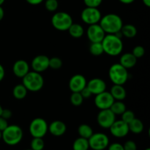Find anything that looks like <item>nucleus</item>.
<instances>
[{"mask_svg":"<svg viewBox=\"0 0 150 150\" xmlns=\"http://www.w3.org/2000/svg\"><path fill=\"white\" fill-rule=\"evenodd\" d=\"M62 60L59 57H52L49 58V67L53 70H59L62 67Z\"/></svg>","mask_w":150,"mask_h":150,"instance_id":"obj_31","label":"nucleus"},{"mask_svg":"<svg viewBox=\"0 0 150 150\" xmlns=\"http://www.w3.org/2000/svg\"><path fill=\"white\" fill-rule=\"evenodd\" d=\"M2 109H3V108H2V107H1V105H0V117H1V111H2Z\"/></svg>","mask_w":150,"mask_h":150,"instance_id":"obj_47","label":"nucleus"},{"mask_svg":"<svg viewBox=\"0 0 150 150\" xmlns=\"http://www.w3.org/2000/svg\"><path fill=\"white\" fill-rule=\"evenodd\" d=\"M86 87L89 89L92 95H98L106 89V83L103 79L95 78L86 83Z\"/></svg>","mask_w":150,"mask_h":150,"instance_id":"obj_16","label":"nucleus"},{"mask_svg":"<svg viewBox=\"0 0 150 150\" xmlns=\"http://www.w3.org/2000/svg\"><path fill=\"white\" fill-rule=\"evenodd\" d=\"M132 54H133L136 59L142 58L144 55L145 54V49L143 46L142 45H136L134 47L132 51Z\"/></svg>","mask_w":150,"mask_h":150,"instance_id":"obj_34","label":"nucleus"},{"mask_svg":"<svg viewBox=\"0 0 150 150\" xmlns=\"http://www.w3.org/2000/svg\"><path fill=\"white\" fill-rule=\"evenodd\" d=\"M111 134L114 137L121 139L127 136L129 133L128 125L123 122L122 120H115L112 125L109 128Z\"/></svg>","mask_w":150,"mask_h":150,"instance_id":"obj_13","label":"nucleus"},{"mask_svg":"<svg viewBox=\"0 0 150 150\" xmlns=\"http://www.w3.org/2000/svg\"><path fill=\"white\" fill-rule=\"evenodd\" d=\"M122 35L127 38H133L137 35V29L133 24L123 25L120 30Z\"/></svg>","mask_w":150,"mask_h":150,"instance_id":"obj_24","label":"nucleus"},{"mask_svg":"<svg viewBox=\"0 0 150 150\" xmlns=\"http://www.w3.org/2000/svg\"><path fill=\"white\" fill-rule=\"evenodd\" d=\"M4 76H5V70H4V68L2 66V64H0V82L4 79Z\"/></svg>","mask_w":150,"mask_h":150,"instance_id":"obj_42","label":"nucleus"},{"mask_svg":"<svg viewBox=\"0 0 150 150\" xmlns=\"http://www.w3.org/2000/svg\"><path fill=\"white\" fill-rule=\"evenodd\" d=\"M89 148L92 150H104L109 145L108 136L103 133H95L88 139Z\"/></svg>","mask_w":150,"mask_h":150,"instance_id":"obj_8","label":"nucleus"},{"mask_svg":"<svg viewBox=\"0 0 150 150\" xmlns=\"http://www.w3.org/2000/svg\"><path fill=\"white\" fill-rule=\"evenodd\" d=\"M110 109L115 115H121L127 108H126L125 104L122 101L117 100L113 103Z\"/></svg>","mask_w":150,"mask_h":150,"instance_id":"obj_27","label":"nucleus"},{"mask_svg":"<svg viewBox=\"0 0 150 150\" xmlns=\"http://www.w3.org/2000/svg\"><path fill=\"white\" fill-rule=\"evenodd\" d=\"M108 76L114 84L124 85L128 80L129 73L127 69L125 68L120 63H115L109 68Z\"/></svg>","mask_w":150,"mask_h":150,"instance_id":"obj_5","label":"nucleus"},{"mask_svg":"<svg viewBox=\"0 0 150 150\" xmlns=\"http://www.w3.org/2000/svg\"><path fill=\"white\" fill-rule=\"evenodd\" d=\"M89 145L88 139L79 136L73 142V150H88Z\"/></svg>","mask_w":150,"mask_h":150,"instance_id":"obj_25","label":"nucleus"},{"mask_svg":"<svg viewBox=\"0 0 150 150\" xmlns=\"http://www.w3.org/2000/svg\"><path fill=\"white\" fill-rule=\"evenodd\" d=\"M26 1L29 3V4H32V5H38V4L43 2L44 0H26Z\"/></svg>","mask_w":150,"mask_h":150,"instance_id":"obj_41","label":"nucleus"},{"mask_svg":"<svg viewBox=\"0 0 150 150\" xmlns=\"http://www.w3.org/2000/svg\"><path fill=\"white\" fill-rule=\"evenodd\" d=\"M25 150H32V149H25Z\"/></svg>","mask_w":150,"mask_h":150,"instance_id":"obj_50","label":"nucleus"},{"mask_svg":"<svg viewBox=\"0 0 150 150\" xmlns=\"http://www.w3.org/2000/svg\"><path fill=\"white\" fill-rule=\"evenodd\" d=\"M69 32V34L70 36L73 37L74 38H80L84 34V29H83V26L79 23H73L70 28L67 30Z\"/></svg>","mask_w":150,"mask_h":150,"instance_id":"obj_22","label":"nucleus"},{"mask_svg":"<svg viewBox=\"0 0 150 150\" xmlns=\"http://www.w3.org/2000/svg\"><path fill=\"white\" fill-rule=\"evenodd\" d=\"M103 0H83V3L86 7H98L102 4Z\"/></svg>","mask_w":150,"mask_h":150,"instance_id":"obj_35","label":"nucleus"},{"mask_svg":"<svg viewBox=\"0 0 150 150\" xmlns=\"http://www.w3.org/2000/svg\"><path fill=\"white\" fill-rule=\"evenodd\" d=\"M144 150H150L149 148H146V149H145Z\"/></svg>","mask_w":150,"mask_h":150,"instance_id":"obj_49","label":"nucleus"},{"mask_svg":"<svg viewBox=\"0 0 150 150\" xmlns=\"http://www.w3.org/2000/svg\"><path fill=\"white\" fill-rule=\"evenodd\" d=\"M124 150H137V145L136 142L132 140H128L123 144Z\"/></svg>","mask_w":150,"mask_h":150,"instance_id":"obj_36","label":"nucleus"},{"mask_svg":"<svg viewBox=\"0 0 150 150\" xmlns=\"http://www.w3.org/2000/svg\"><path fill=\"white\" fill-rule=\"evenodd\" d=\"M13 72L18 78H23L29 72V65L25 60L20 59L13 64Z\"/></svg>","mask_w":150,"mask_h":150,"instance_id":"obj_18","label":"nucleus"},{"mask_svg":"<svg viewBox=\"0 0 150 150\" xmlns=\"http://www.w3.org/2000/svg\"><path fill=\"white\" fill-rule=\"evenodd\" d=\"M29 133L33 138H43L48 131V125L42 118H35L29 124Z\"/></svg>","mask_w":150,"mask_h":150,"instance_id":"obj_7","label":"nucleus"},{"mask_svg":"<svg viewBox=\"0 0 150 150\" xmlns=\"http://www.w3.org/2000/svg\"><path fill=\"white\" fill-rule=\"evenodd\" d=\"M78 133L80 137L89 139V137L93 134V130L89 125L82 124L78 127Z\"/></svg>","mask_w":150,"mask_h":150,"instance_id":"obj_26","label":"nucleus"},{"mask_svg":"<svg viewBox=\"0 0 150 150\" xmlns=\"http://www.w3.org/2000/svg\"><path fill=\"white\" fill-rule=\"evenodd\" d=\"M142 1L145 6H146L147 7H150V0H142Z\"/></svg>","mask_w":150,"mask_h":150,"instance_id":"obj_45","label":"nucleus"},{"mask_svg":"<svg viewBox=\"0 0 150 150\" xmlns=\"http://www.w3.org/2000/svg\"><path fill=\"white\" fill-rule=\"evenodd\" d=\"M121 115L122 120L123 122H125V123H127V125H128L133 119L136 118V117H135V114L133 111H130V110L126 109Z\"/></svg>","mask_w":150,"mask_h":150,"instance_id":"obj_33","label":"nucleus"},{"mask_svg":"<svg viewBox=\"0 0 150 150\" xmlns=\"http://www.w3.org/2000/svg\"><path fill=\"white\" fill-rule=\"evenodd\" d=\"M121 3L125 4H131V3L134 2L135 0H119Z\"/></svg>","mask_w":150,"mask_h":150,"instance_id":"obj_43","label":"nucleus"},{"mask_svg":"<svg viewBox=\"0 0 150 150\" xmlns=\"http://www.w3.org/2000/svg\"><path fill=\"white\" fill-rule=\"evenodd\" d=\"M23 132L21 127L16 125H8L1 132V139L9 146H16L23 139Z\"/></svg>","mask_w":150,"mask_h":150,"instance_id":"obj_3","label":"nucleus"},{"mask_svg":"<svg viewBox=\"0 0 150 150\" xmlns=\"http://www.w3.org/2000/svg\"><path fill=\"white\" fill-rule=\"evenodd\" d=\"M114 101L115 100L114 99L111 93L107 91H104L103 92L95 95L94 103L97 108H99L100 110H103L111 108Z\"/></svg>","mask_w":150,"mask_h":150,"instance_id":"obj_11","label":"nucleus"},{"mask_svg":"<svg viewBox=\"0 0 150 150\" xmlns=\"http://www.w3.org/2000/svg\"><path fill=\"white\" fill-rule=\"evenodd\" d=\"M137 62V59L132 53H125L122 54L120 59V64L125 68L130 69L134 67Z\"/></svg>","mask_w":150,"mask_h":150,"instance_id":"obj_19","label":"nucleus"},{"mask_svg":"<svg viewBox=\"0 0 150 150\" xmlns=\"http://www.w3.org/2000/svg\"><path fill=\"white\" fill-rule=\"evenodd\" d=\"M83 98L80 92H73L70 96V103L74 106H80L83 103Z\"/></svg>","mask_w":150,"mask_h":150,"instance_id":"obj_30","label":"nucleus"},{"mask_svg":"<svg viewBox=\"0 0 150 150\" xmlns=\"http://www.w3.org/2000/svg\"><path fill=\"white\" fill-rule=\"evenodd\" d=\"M8 125H9L8 122H7V120L3 118V117H0V131L2 132Z\"/></svg>","mask_w":150,"mask_h":150,"instance_id":"obj_40","label":"nucleus"},{"mask_svg":"<svg viewBox=\"0 0 150 150\" xmlns=\"http://www.w3.org/2000/svg\"><path fill=\"white\" fill-rule=\"evenodd\" d=\"M67 126L65 123L60 120H55L48 125V131L52 136L59 137L66 133Z\"/></svg>","mask_w":150,"mask_h":150,"instance_id":"obj_17","label":"nucleus"},{"mask_svg":"<svg viewBox=\"0 0 150 150\" xmlns=\"http://www.w3.org/2000/svg\"><path fill=\"white\" fill-rule=\"evenodd\" d=\"M86 79L83 75L76 74L69 81L68 86L72 92H80L86 86Z\"/></svg>","mask_w":150,"mask_h":150,"instance_id":"obj_14","label":"nucleus"},{"mask_svg":"<svg viewBox=\"0 0 150 150\" xmlns=\"http://www.w3.org/2000/svg\"><path fill=\"white\" fill-rule=\"evenodd\" d=\"M107 149L108 150H124V147H123V145L120 143L115 142V143H112L108 145Z\"/></svg>","mask_w":150,"mask_h":150,"instance_id":"obj_37","label":"nucleus"},{"mask_svg":"<svg viewBox=\"0 0 150 150\" xmlns=\"http://www.w3.org/2000/svg\"><path fill=\"white\" fill-rule=\"evenodd\" d=\"M45 142L42 138H33L31 141L30 149L32 150H43Z\"/></svg>","mask_w":150,"mask_h":150,"instance_id":"obj_29","label":"nucleus"},{"mask_svg":"<svg viewBox=\"0 0 150 150\" xmlns=\"http://www.w3.org/2000/svg\"><path fill=\"white\" fill-rule=\"evenodd\" d=\"M59 7L57 0H45V7L48 11L55 12Z\"/></svg>","mask_w":150,"mask_h":150,"instance_id":"obj_32","label":"nucleus"},{"mask_svg":"<svg viewBox=\"0 0 150 150\" xmlns=\"http://www.w3.org/2000/svg\"><path fill=\"white\" fill-rule=\"evenodd\" d=\"M115 120L116 115L111 111L110 108L100 110L97 117L98 125L104 129H109Z\"/></svg>","mask_w":150,"mask_h":150,"instance_id":"obj_10","label":"nucleus"},{"mask_svg":"<svg viewBox=\"0 0 150 150\" xmlns=\"http://www.w3.org/2000/svg\"><path fill=\"white\" fill-rule=\"evenodd\" d=\"M121 38L116 34H106L101 42L104 53L111 57L120 55L123 50Z\"/></svg>","mask_w":150,"mask_h":150,"instance_id":"obj_1","label":"nucleus"},{"mask_svg":"<svg viewBox=\"0 0 150 150\" xmlns=\"http://www.w3.org/2000/svg\"><path fill=\"white\" fill-rule=\"evenodd\" d=\"M109 92L115 100L122 101L127 96V92L123 85L114 84Z\"/></svg>","mask_w":150,"mask_h":150,"instance_id":"obj_20","label":"nucleus"},{"mask_svg":"<svg viewBox=\"0 0 150 150\" xmlns=\"http://www.w3.org/2000/svg\"><path fill=\"white\" fill-rule=\"evenodd\" d=\"M4 1H5V0H0V6H1L3 4H4Z\"/></svg>","mask_w":150,"mask_h":150,"instance_id":"obj_46","label":"nucleus"},{"mask_svg":"<svg viewBox=\"0 0 150 150\" xmlns=\"http://www.w3.org/2000/svg\"><path fill=\"white\" fill-rule=\"evenodd\" d=\"M105 34H117L120 32L123 26L122 19L114 13H109L101 18L99 22Z\"/></svg>","mask_w":150,"mask_h":150,"instance_id":"obj_2","label":"nucleus"},{"mask_svg":"<svg viewBox=\"0 0 150 150\" xmlns=\"http://www.w3.org/2000/svg\"><path fill=\"white\" fill-rule=\"evenodd\" d=\"M89 52L93 56H100L104 53L103 48L101 42H91L89 46Z\"/></svg>","mask_w":150,"mask_h":150,"instance_id":"obj_28","label":"nucleus"},{"mask_svg":"<svg viewBox=\"0 0 150 150\" xmlns=\"http://www.w3.org/2000/svg\"><path fill=\"white\" fill-rule=\"evenodd\" d=\"M80 93H81V95H82V97H83V99H88V98H89L91 96H92V93H91V92L89 91V89H88L86 86V87L83 88V89L81 91Z\"/></svg>","mask_w":150,"mask_h":150,"instance_id":"obj_39","label":"nucleus"},{"mask_svg":"<svg viewBox=\"0 0 150 150\" xmlns=\"http://www.w3.org/2000/svg\"><path fill=\"white\" fill-rule=\"evenodd\" d=\"M4 16V9L2 8L1 6H0V21H1L3 19Z\"/></svg>","mask_w":150,"mask_h":150,"instance_id":"obj_44","label":"nucleus"},{"mask_svg":"<svg viewBox=\"0 0 150 150\" xmlns=\"http://www.w3.org/2000/svg\"><path fill=\"white\" fill-rule=\"evenodd\" d=\"M81 18L85 23L92 25L99 23L102 18V15L98 7H86L82 10Z\"/></svg>","mask_w":150,"mask_h":150,"instance_id":"obj_9","label":"nucleus"},{"mask_svg":"<svg viewBox=\"0 0 150 150\" xmlns=\"http://www.w3.org/2000/svg\"><path fill=\"white\" fill-rule=\"evenodd\" d=\"M128 127L130 132H132L134 134H140L143 132L144 126L142 120L135 118L129 123Z\"/></svg>","mask_w":150,"mask_h":150,"instance_id":"obj_21","label":"nucleus"},{"mask_svg":"<svg viewBox=\"0 0 150 150\" xmlns=\"http://www.w3.org/2000/svg\"><path fill=\"white\" fill-rule=\"evenodd\" d=\"M1 139V131H0V140Z\"/></svg>","mask_w":150,"mask_h":150,"instance_id":"obj_48","label":"nucleus"},{"mask_svg":"<svg viewBox=\"0 0 150 150\" xmlns=\"http://www.w3.org/2000/svg\"><path fill=\"white\" fill-rule=\"evenodd\" d=\"M105 35L99 23L89 25L86 30V35L91 42H101Z\"/></svg>","mask_w":150,"mask_h":150,"instance_id":"obj_12","label":"nucleus"},{"mask_svg":"<svg viewBox=\"0 0 150 150\" xmlns=\"http://www.w3.org/2000/svg\"><path fill=\"white\" fill-rule=\"evenodd\" d=\"M32 68L34 71L42 73L49 67V58L45 55L36 56L31 63Z\"/></svg>","mask_w":150,"mask_h":150,"instance_id":"obj_15","label":"nucleus"},{"mask_svg":"<svg viewBox=\"0 0 150 150\" xmlns=\"http://www.w3.org/2000/svg\"><path fill=\"white\" fill-rule=\"evenodd\" d=\"M73 23L71 16L66 12H57L51 18V24L59 31H67Z\"/></svg>","mask_w":150,"mask_h":150,"instance_id":"obj_6","label":"nucleus"},{"mask_svg":"<svg viewBox=\"0 0 150 150\" xmlns=\"http://www.w3.org/2000/svg\"><path fill=\"white\" fill-rule=\"evenodd\" d=\"M22 83L28 91L36 92L40 90L44 86V79L40 73L29 71L24 77L22 78Z\"/></svg>","mask_w":150,"mask_h":150,"instance_id":"obj_4","label":"nucleus"},{"mask_svg":"<svg viewBox=\"0 0 150 150\" xmlns=\"http://www.w3.org/2000/svg\"><path fill=\"white\" fill-rule=\"evenodd\" d=\"M12 115H13V113H12V111L10 109H7V108H4V109L3 108L1 114V117H3V118L7 120L8 119L11 118Z\"/></svg>","mask_w":150,"mask_h":150,"instance_id":"obj_38","label":"nucleus"},{"mask_svg":"<svg viewBox=\"0 0 150 150\" xmlns=\"http://www.w3.org/2000/svg\"><path fill=\"white\" fill-rule=\"evenodd\" d=\"M28 90L26 88L23 86V83L17 84L14 86L13 89V95L16 99L23 100L27 95Z\"/></svg>","mask_w":150,"mask_h":150,"instance_id":"obj_23","label":"nucleus"}]
</instances>
